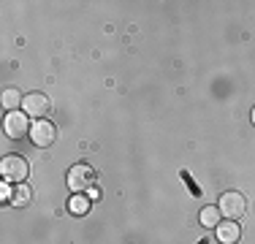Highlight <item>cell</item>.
Segmentation results:
<instances>
[{
	"mask_svg": "<svg viewBox=\"0 0 255 244\" xmlns=\"http://www.w3.org/2000/svg\"><path fill=\"white\" fill-rule=\"evenodd\" d=\"M201 225L204 228H217V225H220V209H217V206H204L201 209Z\"/></svg>",
	"mask_w": 255,
	"mask_h": 244,
	"instance_id": "8fae6325",
	"label": "cell"
},
{
	"mask_svg": "<svg viewBox=\"0 0 255 244\" xmlns=\"http://www.w3.org/2000/svg\"><path fill=\"white\" fill-rule=\"evenodd\" d=\"M198 244H209V239H198Z\"/></svg>",
	"mask_w": 255,
	"mask_h": 244,
	"instance_id": "4fadbf2b",
	"label": "cell"
},
{
	"mask_svg": "<svg viewBox=\"0 0 255 244\" xmlns=\"http://www.w3.org/2000/svg\"><path fill=\"white\" fill-rule=\"evenodd\" d=\"M54 138H57V127H54V122L49 120H35L33 127H30V141H33L35 146H52Z\"/></svg>",
	"mask_w": 255,
	"mask_h": 244,
	"instance_id": "277c9868",
	"label": "cell"
},
{
	"mask_svg": "<svg viewBox=\"0 0 255 244\" xmlns=\"http://www.w3.org/2000/svg\"><path fill=\"white\" fill-rule=\"evenodd\" d=\"M217 209H220V215H226L228 220H239L247 212V198L236 190H228V193L220 195V206H217Z\"/></svg>",
	"mask_w": 255,
	"mask_h": 244,
	"instance_id": "3957f363",
	"label": "cell"
},
{
	"mask_svg": "<svg viewBox=\"0 0 255 244\" xmlns=\"http://www.w3.org/2000/svg\"><path fill=\"white\" fill-rule=\"evenodd\" d=\"M30 198H33V190L22 182V185H14V190H11V204L19 206V209H25V206L30 204Z\"/></svg>",
	"mask_w": 255,
	"mask_h": 244,
	"instance_id": "ba28073f",
	"label": "cell"
},
{
	"mask_svg": "<svg viewBox=\"0 0 255 244\" xmlns=\"http://www.w3.org/2000/svg\"><path fill=\"white\" fill-rule=\"evenodd\" d=\"M90 206H93V201H90L84 193H76L74 198H71L68 209L74 212V215H87V212H90Z\"/></svg>",
	"mask_w": 255,
	"mask_h": 244,
	"instance_id": "30bf717a",
	"label": "cell"
},
{
	"mask_svg": "<svg viewBox=\"0 0 255 244\" xmlns=\"http://www.w3.org/2000/svg\"><path fill=\"white\" fill-rule=\"evenodd\" d=\"M215 234H217V242H220V244H236V242H239V236H242V228H239L236 220H228V223L217 225Z\"/></svg>",
	"mask_w": 255,
	"mask_h": 244,
	"instance_id": "52a82bcc",
	"label": "cell"
},
{
	"mask_svg": "<svg viewBox=\"0 0 255 244\" xmlns=\"http://www.w3.org/2000/svg\"><path fill=\"white\" fill-rule=\"evenodd\" d=\"M22 109H25L27 117L46 120V114H49L52 103H49V98H46L44 93H30V95H25V103H22Z\"/></svg>",
	"mask_w": 255,
	"mask_h": 244,
	"instance_id": "5b68a950",
	"label": "cell"
},
{
	"mask_svg": "<svg viewBox=\"0 0 255 244\" xmlns=\"http://www.w3.org/2000/svg\"><path fill=\"white\" fill-rule=\"evenodd\" d=\"M68 187L74 193L93 190L95 187V168L87 166V163H76V166L68 171Z\"/></svg>",
	"mask_w": 255,
	"mask_h": 244,
	"instance_id": "7a4b0ae2",
	"label": "cell"
},
{
	"mask_svg": "<svg viewBox=\"0 0 255 244\" xmlns=\"http://www.w3.org/2000/svg\"><path fill=\"white\" fill-rule=\"evenodd\" d=\"M0 174L8 185H22L30 174V166L22 155H5L3 163H0Z\"/></svg>",
	"mask_w": 255,
	"mask_h": 244,
	"instance_id": "6da1fadb",
	"label": "cell"
},
{
	"mask_svg": "<svg viewBox=\"0 0 255 244\" xmlns=\"http://www.w3.org/2000/svg\"><path fill=\"white\" fill-rule=\"evenodd\" d=\"M179 176H182V182H185V187H187V190L193 193V198H201L204 193H201V187L196 185V179H193V176H190V171H182Z\"/></svg>",
	"mask_w": 255,
	"mask_h": 244,
	"instance_id": "7c38bea8",
	"label": "cell"
},
{
	"mask_svg": "<svg viewBox=\"0 0 255 244\" xmlns=\"http://www.w3.org/2000/svg\"><path fill=\"white\" fill-rule=\"evenodd\" d=\"M253 125H255V106H253Z\"/></svg>",
	"mask_w": 255,
	"mask_h": 244,
	"instance_id": "5bb4252c",
	"label": "cell"
},
{
	"mask_svg": "<svg viewBox=\"0 0 255 244\" xmlns=\"http://www.w3.org/2000/svg\"><path fill=\"white\" fill-rule=\"evenodd\" d=\"M3 127H5V136H8V138H22V136H27V133H30V127H33V125L27 122V114L11 112V114H5Z\"/></svg>",
	"mask_w": 255,
	"mask_h": 244,
	"instance_id": "8992f818",
	"label": "cell"
},
{
	"mask_svg": "<svg viewBox=\"0 0 255 244\" xmlns=\"http://www.w3.org/2000/svg\"><path fill=\"white\" fill-rule=\"evenodd\" d=\"M22 103H25V98H22V93L16 87H8L3 93V109H5V112H19Z\"/></svg>",
	"mask_w": 255,
	"mask_h": 244,
	"instance_id": "9c48e42d",
	"label": "cell"
}]
</instances>
